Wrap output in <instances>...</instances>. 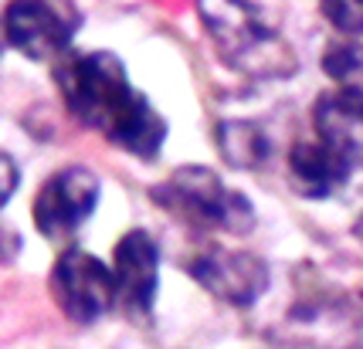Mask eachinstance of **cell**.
I'll list each match as a JSON object with an SVG mask.
<instances>
[{
    "mask_svg": "<svg viewBox=\"0 0 363 349\" xmlns=\"http://www.w3.org/2000/svg\"><path fill=\"white\" fill-rule=\"evenodd\" d=\"M197 14L221 62L248 79H289L292 45L252 0H197Z\"/></svg>",
    "mask_w": 363,
    "mask_h": 349,
    "instance_id": "6da1fadb",
    "label": "cell"
},
{
    "mask_svg": "<svg viewBox=\"0 0 363 349\" xmlns=\"http://www.w3.org/2000/svg\"><path fill=\"white\" fill-rule=\"evenodd\" d=\"M55 85L62 92L65 109L82 126L95 129L102 136L116 126V119L140 92L129 85L126 64L119 62V55L102 48L65 51L55 62Z\"/></svg>",
    "mask_w": 363,
    "mask_h": 349,
    "instance_id": "7a4b0ae2",
    "label": "cell"
},
{
    "mask_svg": "<svg viewBox=\"0 0 363 349\" xmlns=\"http://www.w3.org/2000/svg\"><path fill=\"white\" fill-rule=\"evenodd\" d=\"M150 197L174 217L204 231L248 234L255 227V204L207 166H180L157 183Z\"/></svg>",
    "mask_w": 363,
    "mask_h": 349,
    "instance_id": "3957f363",
    "label": "cell"
},
{
    "mask_svg": "<svg viewBox=\"0 0 363 349\" xmlns=\"http://www.w3.org/2000/svg\"><path fill=\"white\" fill-rule=\"evenodd\" d=\"M82 28V14L72 0H11L0 31L4 41L31 62H58Z\"/></svg>",
    "mask_w": 363,
    "mask_h": 349,
    "instance_id": "277c9868",
    "label": "cell"
},
{
    "mask_svg": "<svg viewBox=\"0 0 363 349\" xmlns=\"http://www.w3.org/2000/svg\"><path fill=\"white\" fill-rule=\"evenodd\" d=\"M51 299L62 309L65 319H72L75 326H92L116 309V282H112V268L95 258V254L82 251V248H65L55 265H51Z\"/></svg>",
    "mask_w": 363,
    "mask_h": 349,
    "instance_id": "5b68a950",
    "label": "cell"
},
{
    "mask_svg": "<svg viewBox=\"0 0 363 349\" xmlns=\"http://www.w3.org/2000/svg\"><path fill=\"white\" fill-rule=\"evenodd\" d=\"M102 183L89 166H65L51 173L34 193L31 217L38 234L48 241H68L99 207Z\"/></svg>",
    "mask_w": 363,
    "mask_h": 349,
    "instance_id": "8992f818",
    "label": "cell"
},
{
    "mask_svg": "<svg viewBox=\"0 0 363 349\" xmlns=\"http://www.w3.org/2000/svg\"><path fill=\"white\" fill-rule=\"evenodd\" d=\"M187 275L218 302L248 309L269 292V265L241 248H204L187 261Z\"/></svg>",
    "mask_w": 363,
    "mask_h": 349,
    "instance_id": "52a82bcc",
    "label": "cell"
},
{
    "mask_svg": "<svg viewBox=\"0 0 363 349\" xmlns=\"http://www.w3.org/2000/svg\"><path fill=\"white\" fill-rule=\"evenodd\" d=\"M112 282H116V305L133 319L153 312L160 292V244L150 231L133 227L112 248Z\"/></svg>",
    "mask_w": 363,
    "mask_h": 349,
    "instance_id": "ba28073f",
    "label": "cell"
},
{
    "mask_svg": "<svg viewBox=\"0 0 363 349\" xmlns=\"http://www.w3.org/2000/svg\"><path fill=\"white\" fill-rule=\"evenodd\" d=\"M316 139L333 146L353 166H363V88L360 85H333L313 105Z\"/></svg>",
    "mask_w": 363,
    "mask_h": 349,
    "instance_id": "9c48e42d",
    "label": "cell"
},
{
    "mask_svg": "<svg viewBox=\"0 0 363 349\" xmlns=\"http://www.w3.org/2000/svg\"><path fill=\"white\" fill-rule=\"evenodd\" d=\"M353 170L357 166L323 139H302L289 149V159H285V173H289L292 190L299 197H309V200L333 197L350 180Z\"/></svg>",
    "mask_w": 363,
    "mask_h": 349,
    "instance_id": "30bf717a",
    "label": "cell"
},
{
    "mask_svg": "<svg viewBox=\"0 0 363 349\" xmlns=\"http://www.w3.org/2000/svg\"><path fill=\"white\" fill-rule=\"evenodd\" d=\"M106 139L112 146H119L123 153H129V156L150 163V159L160 156V149L167 143V119L153 109V102L143 92H136V98L116 119V126L106 132Z\"/></svg>",
    "mask_w": 363,
    "mask_h": 349,
    "instance_id": "8fae6325",
    "label": "cell"
},
{
    "mask_svg": "<svg viewBox=\"0 0 363 349\" xmlns=\"http://www.w3.org/2000/svg\"><path fill=\"white\" fill-rule=\"evenodd\" d=\"M214 143L221 149V156L238 170H258V166H265V159L272 153L265 129L258 122H245V119L221 122L214 129Z\"/></svg>",
    "mask_w": 363,
    "mask_h": 349,
    "instance_id": "7c38bea8",
    "label": "cell"
},
{
    "mask_svg": "<svg viewBox=\"0 0 363 349\" xmlns=\"http://www.w3.org/2000/svg\"><path fill=\"white\" fill-rule=\"evenodd\" d=\"M323 71L336 85H357V79H363V45H357L353 38L330 45L323 51Z\"/></svg>",
    "mask_w": 363,
    "mask_h": 349,
    "instance_id": "4fadbf2b",
    "label": "cell"
},
{
    "mask_svg": "<svg viewBox=\"0 0 363 349\" xmlns=\"http://www.w3.org/2000/svg\"><path fill=\"white\" fill-rule=\"evenodd\" d=\"M319 11L343 38L363 34V0H319Z\"/></svg>",
    "mask_w": 363,
    "mask_h": 349,
    "instance_id": "5bb4252c",
    "label": "cell"
},
{
    "mask_svg": "<svg viewBox=\"0 0 363 349\" xmlns=\"http://www.w3.org/2000/svg\"><path fill=\"white\" fill-rule=\"evenodd\" d=\"M17 183H21V170H17L14 159L0 149V207H7V200L17 193Z\"/></svg>",
    "mask_w": 363,
    "mask_h": 349,
    "instance_id": "9a60e30c",
    "label": "cell"
}]
</instances>
